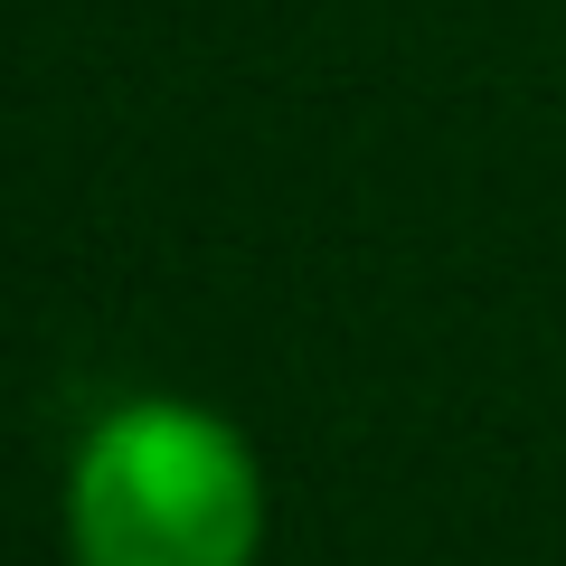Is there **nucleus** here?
<instances>
[{
    "label": "nucleus",
    "mask_w": 566,
    "mask_h": 566,
    "mask_svg": "<svg viewBox=\"0 0 566 566\" xmlns=\"http://www.w3.org/2000/svg\"><path fill=\"white\" fill-rule=\"evenodd\" d=\"M66 557L76 566H255L274 491L245 424L199 397H114L66 453Z\"/></svg>",
    "instance_id": "f257e3e1"
}]
</instances>
